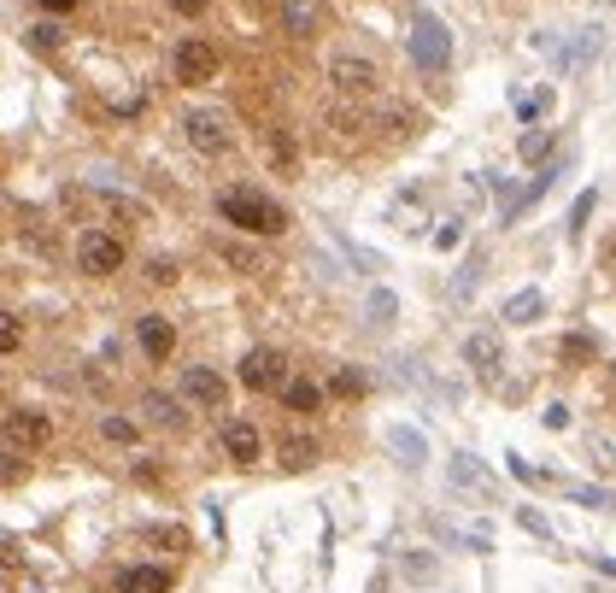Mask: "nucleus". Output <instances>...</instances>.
<instances>
[{
	"label": "nucleus",
	"instance_id": "obj_8",
	"mask_svg": "<svg viewBox=\"0 0 616 593\" xmlns=\"http://www.w3.org/2000/svg\"><path fill=\"white\" fill-rule=\"evenodd\" d=\"M329 82H335L340 94H370V89H376V65H370V59L340 54V59L329 65Z\"/></svg>",
	"mask_w": 616,
	"mask_h": 593
},
{
	"label": "nucleus",
	"instance_id": "obj_3",
	"mask_svg": "<svg viewBox=\"0 0 616 593\" xmlns=\"http://www.w3.org/2000/svg\"><path fill=\"white\" fill-rule=\"evenodd\" d=\"M77 265L89 270V277H117L124 270V242L107 230H82L77 235Z\"/></svg>",
	"mask_w": 616,
	"mask_h": 593
},
{
	"label": "nucleus",
	"instance_id": "obj_6",
	"mask_svg": "<svg viewBox=\"0 0 616 593\" xmlns=\"http://www.w3.org/2000/svg\"><path fill=\"white\" fill-rule=\"evenodd\" d=\"M182 130H188V147H194V154H224L229 147V135H224V118H212V112H188L182 118Z\"/></svg>",
	"mask_w": 616,
	"mask_h": 593
},
{
	"label": "nucleus",
	"instance_id": "obj_33",
	"mask_svg": "<svg viewBox=\"0 0 616 593\" xmlns=\"http://www.w3.org/2000/svg\"><path fill=\"white\" fill-rule=\"evenodd\" d=\"M42 12H77V0H36Z\"/></svg>",
	"mask_w": 616,
	"mask_h": 593
},
{
	"label": "nucleus",
	"instance_id": "obj_10",
	"mask_svg": "<svg viewBox=\"0 0 616 593\" xmlns=\"http://www.w3.org/2000/svg\"><path fill=\"white\" fill-rule=\"evenodd\" d=\"M135 335H142V353L153 365H165L170 353H177V329H170V317H142V329H135Z\"/></svg>",
	"mask_w": 616,
	"mask_h": 593
},
{
	"label": "nucleus",
	"instance_id": "obj_26",
	"mask_svg": "<svg viewBox=\"0 0 616 593\" xmlns=\"http://www.w3.org/2000/svg\"><path fill=\"white\" fill-rule=\"evenodd\" d=\"M593 200H598L593 189H587V194H581V200H575V212H570V230H575V235H581V230H587V217H593Z\"/></svg>",
	"mask_w": 616,
	"mask_h": 593
},
{
	"label": "nucleus",
	"instance_id": "obj_14",
	"mask_svg": "<svg viewBox=\"0 0 616 593\" xmlns=\"http://www.w3.org/2000/svg\"><path fill=\"white\" fill-rule=\"evenodd\" d=\"M317 19H323L317 0H282V24H288V36H312Z\"/></svg>",
	"mask_w": 616,
	"mask_h": 593
},
{
	"label": "nucleus",
	"instance_id": "obj_5",
	"mask_svg": "<svg viewBox=\"0 0 616 593\" xmlns=\"http://www.w3.org/2000/svg\"><path fill=\"white\" fill-rule=\"evenodd\" d=\"M452 54V42H447V30H440L435 19H417V30H411V59L423 65V71H440Z\"/></svg>",
	"mask_w": 616,
	"mask_h": 593
},
{
	"label": "nucleus",
	"instance_id": "obj_31",
	"mask_svg": "<svg viewBox=\"0 0 616 593\" xmlns=\"http://www.w3.org/2000/svg\"><path fill=\"white\" fill-rule=\"evenodd\" d=\"M517 523H523V529H528V535H540V540H552V529H546V523H540L535 512H517Z\"/></svg>",
	"mask_w": 616,
	"mask_h": 593
},
{
	"label": "nucleus",
	"instance_id": "obj_18",
	"mask_svg": "<svg viewBox=\"0 0 616 593\" xmlns=\"http://www.w3.org/2000/svg\"><path fill=\"white\" fill-rule=\"evenodd\" d=\"M282 400H288V412H317V405H323V388L300 377V382L282 388Z\"/></svg>",
	"mask_w": 616,
	"mask_h": 593
},
{
	"label": "nucleus",
	"instance_id": "obj_23",
	"mask_svg": "<svg viewBox=\"0 0 616 593\" xmlns=\"http://www.w3.org/2000/svg\"><path fill=\"white\" fill-rule=\"evenodd\" d=\"M329 388H335L340 400H358V394H365V377H358V370H335V382H329Z\"/></svg>",
	"mask_w": 616,
	"mask_h": 593
},
{
	"label": "nucleus",
	"instance_id": "obj_11",
	"mask_svg": "<svg viewBox=\"0 0 616 593\" xmlns=\"http://www.w3.org/2000/svg\"><path fill=\"white\" fill-rule=\"evenodd\" d=\"M7 440H24V447H47L54 440V423L36 412H7Z\"/></svg>",
	"mask_w": 616,
	"mask_h": 593
},
{
	"label": "nucleus",
	"instance_id": "obj_34",
	"mask_svg": "<svg viewBox=\"0 0 616 593\" xmlns=\"http://www.w3.org/2000/svg\"><path fill=\"white\" fill-rule=\"evenodd\" d=\"M598 570H605V575H616V564H611V558H598Z\"/></svg>",
	"mask_w": 616,
	"mask_h": 593
},
{
	"label": "nucleus",
	"instance_id": "obj_19",
	"mask_svg": "<svg viewBox=\"0 0 616 593\" xmlns=\"http://www.w3.org/2000/svg\"><path fill=\"white\" fill-rule=\"evenodd\" d=\"M470 365L482 370V377H493V370H500V342H493V335H470Z\"/></svg>",
	"mask_w": 616,
	"mask_h": 593
},
{
	"label": "nucleus",
	"instance_id": "obj_15",
	"mask_svg": "<svg viewBox=\"0 0 616 593\" xmlns=\"http://www.w3.org/2000/svg\"><path fill=\"white\" fill-rule=\"evenodd\" d=\"M142 412H147V423H159V429H182V405L170 394H142Z\"/></svg>",
	"mask_w": 616,
	"mask_h": 593
},
{
	"label": "nucleus",
	"instance_id": "obj_9",
	"mask_svg": "<svg viewBox=\"0 0 616 593\" xmlns=\"http://www.w3.org/2000/svg\"><path fill=\"white\" fill-rule=\"evenodd\" d=\"M182 394L188 400H194V405H212V412H224V400H229V382L224 377H217V370H188V377H182Z\"/></svg>",
	"mask_w": 616,
	"mask_h": 593
},
{
	"label": "nucleus",
	"instance_id": "obj_29",
	"mask_svg": "<svg viewBox=\"0 0 616 593\" xmlns=\"http://www.w3.org/2000/svg\"><path fill=\"white\" fill-rule=\"evenodd\" d=\"M147 282H177V265H170V259H153V265H147Z\"/></svg>",
	"mask_w": 616,
	"mask_h": 593
},
{
	"label": "nucleus",
	"instance_id": "obj_16",
	"mask_svg": "<svg viewBox=\"0 0 616 593\" xmlns=\"http://www.w3.org/2000/svg\"><path fill=\"white\" fill-rule=\"evenodd\" d=\"M452 482L470 488V494H482V500H493V477H482V470H475V459H464V452L452 459Z\"/></svg>",
	"mask_w": 616,
	"mask_h": 593
},
{
	"label": "nucleus",
	"instance_id": "obj_25",
	"mask_svg": "<svg viewBox=\"0 0 616 593\" xmlns=\"http://www.w3.org/2000/svg\"><path fill=\"white\" fill-rule=\"evenodd\" d=\"M19 342H24V324H19V317H0V347H7V353H19Z\"/></svg>",
	"mask_w": 616,
	"mask_h": 593
},
{
	"label": "nucleus",
	"instance_id": "obj_2",
	"mask_svg": "<svg viewBox=\"0 0 616 593\" xmlns=\"http://www.w3.org/2000/svg\"><path fill=\"white\" fill-rule=\"evenodd\" d=\"M170 71H177V82H188V89H200V82L217 77V47L200 42V36H182L170 47Z\"/></svg>",
	"mask_w": 616,
	"mask_h": 593
},
{
	"label": "nucleus",
	"instance_id": "obj_24",
	"mask_svg": "<svg viewBox=\"0 0 616 593\" xmlns=\"http://www.w3.org/2000/svg\"><path fill=\"white\" fill-rule=\"evenodd\" d=\"M393 447L405 452V465H411V470H423V440L411 435V429H400V435H393Z\"/></svg>",
	"mask_w": 616,
	"mask_h": 593
},
{
	"label": "nucleus",
	"instance_id": "obj_20",
	"mask_svg": "<svg viewBox=\"0 0 616 593\" xmlns=\"http://www.w3.org/2000/svg\"><path fill=\"white\" fill-rule=\"evenodd\" d=\"M540 312H546V300L535 294V288H528V294H517V300L505 306V317H511V324H535Z\"/></svg>",
	"mask_w": 616,
	"mask_h": 593
},
{
	"label": "nucleus",
	"instance_id": "obj_22",
	"mask_svg": "<svg viewBox=\"0 0 616 593\" xmlns=\"http://www.w3.org/2000/svg\"><path fill=\"white\" fill-rule=\"evenodd\" d=\"M563 359H570V365H581V359H593V335H563Z\"/></svg>",
	"mask_w": 616,
	"mask_h": 593
},
{
	"label": "nucleus",
	"instance_id": "obj_32",
	"mask_svg": "<svg viewBox=\"0 0 616 593\" xmlns=\"http://www.w3.org/2000/svg\"><path fill=\"white\" fill-rule=\"evenodd\" d=\"M170 7H177V12H182V19H200V12H205V7H212V0H170Z\"/></svg>",
	"mask_w": 616,
	"mask_h": 593
},
{
	"label": "nucleus",
	"instance_id": "obj_13",
	"mask_svg": "<svg viewBox=\"0 0 616 593\" xmlns=\"http://www.w3.org/2000/svg\"><path fill=\"white\" fill-rule=\"evenodd\" d=\"M117 593H170V575L159 564H130L117 575Z\"/></svg>",
	"mask_w": 616,
	"mask_h": 593
},
{
	"label": "nucleus",
	"instance_id": "obj_1",
	"mask_svg": "<svg viewBox=\"0 0 616 593\" xmlns=\"http://www.w3.org/2000/svg\"><path fill=\"white\" fill-rule=\"evenodd\" d=\"M217 217L235 224V230H247V235H282L288 230V212L259 189H224L217 194Z\"/></svg>",
	"mask_w": 616,
	"mask_h": 593
},
{
	"label": "nucleus",
	"instance_id": "obj_28",
	"mask_svg": "<svg viewBox=\"0 0 616 593\" xmlns=\"http://www.w3.org/2000/svg\"><path fill=\"white\" fill-rule=\"evenodd\" d=\"M107 440H135V423L130 417H107Z\"/></svg>",
	"mask_w": 616,
	"mask_h": 593
},
{
	"label": "nucleus",
	"instance_id": "obj_7",
	"mask_svg": "<svg viewBox=\"0 0 616 593\" xmlns=\"http://www.w3.org/2000/svg\"><path fill=\"white\" fill-rule=\"evenodd\" d=\"M224 452H229L235 465H259V452H265V440H259V423H247V417L224 423Z\"/></svg>",
	"mask_w": 616,
	"mask_h": 593
},
{
	"label": "nucleus",
	"instance_id": "obj_4",
	"mask_svg": "<svg viewBox=\"0 0 616 593\" xmlns=\"http://www.w3.org/2000/svg\"><path fill=\"white\" fill-rule=\"evenodd\" d=\"M242 382L253 388V394H277V388H288V365H282V353L253 347L247 359H242Z\"/></svg>",
	"mask_w": 616,
	"mask_h": 593
},
{
	"label": "nucleus",
	"instance_id": "obj_30",
	"mask_svg": "<svg viewBox=\"0 0 616 593\" xmlns=\"http://www.w3.org/2000/svg\"><path fill=\"white\" fill-rule=\"evenodd\" d=\"M30 42H36V47H59V30L54 24H36V30H30Z\"/></svg>",
	"mask_w": 616,
	"mask_h": 593
},
{
	"label": "nucleus",
	"instance_id": "obj_21",
	"mask_svg": "<svg viewBox=\"0 0 616 593\" xmlns=\"http://www.w3.org/2000/svg\"><path fill=\"white\" fill-rule=\"evenodd\" d=\"M217 259L235 265L242 277H253V270H265V265H259V253H247V247H217Z\"/></svg>",
	"mask_w": 616,
	"mask_h": 593
},
{
	"label": "nucleus",
	"instance_id": "obj_17",
	"mask_svg": "<svg viewBox=\"0 0 616 593\" xmlns=\"http://www.w3.org/2000/svg\"><path fill=\"white\" fill-rule=\"evenodd\" d=\"M282 465H288V470H312V465H317V440H312V435H288V440H282Z\"/></svg>",
	"mask_w": 616,
	"mask_h": 593
},
{
	"label": "nucleus",
	"instance_id": "obj_12",
	"mask_svg": "<svg viewBox=\"0 0 616 593\" xmlns=\"http://www.w3.org/2000/svg\"><path fill=\"white\" fill-rule=\"evenodd\" d=\"M259 147H265V159L270 165H277V171L288 177V171H294V165H300V154H294V135H288L282 124H270V130H259Z\"/></svg>",
	"mask_w": 616,
	"mask_h": 593
},
{
	"label": "nucleus",
	"instance_id": "obj_27",
	"mask_svg": "<svg viewBox=\"0 0 616 593\" xmlns=\"http://www.w3.org/2000/svg\"><path fill=\"white\" fill-rule=\"evenodd\" d=\"M546 147H552V135H546V130H535V135H523V159H528V165H535V159L546 154Z\"/></svg>",
	"mask_w": 616,
	"mask_h": 593
}]
</instances>
